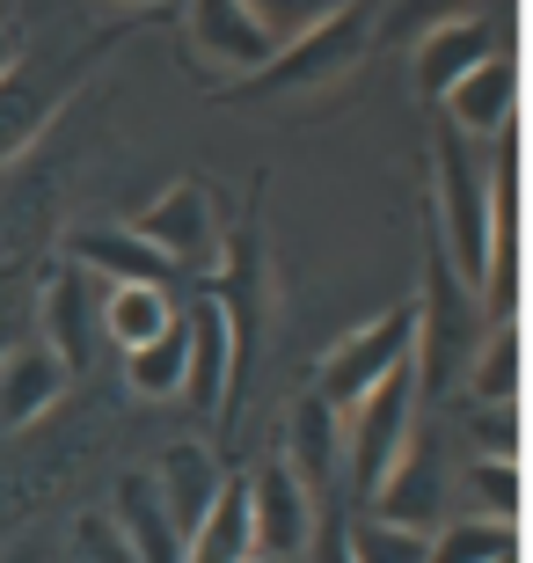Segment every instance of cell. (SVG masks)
<instances>
[{
    "instance_id": "obj_4",
    "label": "cell",
    "mask_w": 533,
    "mask_h": 563,
    "mask_svg": "<svg viewBox=\"0 0 533 563\" xmlns=\"http://www.w3.org/2000/svg\"><path fill=\"white\" fill-rule=\"evenodd\" d=\"M248 520H256L264 563H300L314 549V490L292 476V461H270L248 476Z\"/></svg>"
},
{
    "instance_id": "obj_7",
    "label": "cell",
    "mask_w": 533,
    "mask_h": 563,
    "mask_svg": "<svg viewBox=\"0 0 533 563\" xmlns=\"http://www.w3.org/2000/svg\"><path fill=\"white\" fill-rule=\"evenodd\" d=\"M482 59H497V30H490V22H475V15L438 22V30L417 44V88L446 103V88H460Z\"/></svg>"
},
{
    "instance_id": "obj_2",
    "label": "cell",
    "mask_w": 533,
    "mask_h": 563,
    "mask_svg": "<svg viewBox=\"0 0 533 563\" xmlns=\"http://www.w3.org/2000/svg\"><path fill=\"white\" fill-rule=\"evenodd\" d=\"M410 352H417V308L373 314L366 330H351L344 344L322 358V388H314V396H322L336 418H351L373 388H388V380L410 366Z\"/></svg>"
},
{
    "instance_id": "obj_13",
    "label": "cell",
    "mask_w": 533,
    "mask_h": 563,
    "mask_svg": "<svg viewBox=\"0 0 533 563\" xmlns=\"http://www.w3.org/2000/svg\"><path fill=\"white\" fill-rule=\"evenodd\" d=\"M154 483H162V498H168V520H176V534H198V520L212 512V498H220V468H212L206 446H176V454L154 468Z\"/></svg>"
},
{
    "instance_id": "obj_14",
    "label": "cell",
    "mask_w": 533,
    "mask_h": 563,
    "mask_svg": "<svg viewBox=\"0 0 533 563\" xmlns=\"http://www.w3.org/2000/svg\"><path fill=\"white\" fill-rule=\"evenodd\" d=\"M74 250H81V264H88V272H103L110 286H168V272H176V264H168L154 242H140L132 228H124V234L96 228V234H81Z\"/></svg>"
},
{
    "instance_id": "obj_21",
    "label": "cell",
    "mask_w": 533,
    "mask_h": 563,
    "mask_svg": "<svg viewBox=\"0 0 533 563\" xmlns=\"http://www.w3.org/2000/svg\"><path fill=\"white\" fill-rule=\"evenodd\" d=\"M66 563H132V549H124V534H118L110 512H88V520H74V549H66Z\"/></svg>"
},
{
    "instance_id": "obj_24",
    "label": "cell",
    "mask_w": 533,
    "mask_h": 563,
    "mask_svg": "<svg viewBox=\"0 0 533 563\" xmlns=\"http://www.w3.org/2000/svg\"><path fill=\"white\" fill-rule=\"evenodd\" d=\"M8 74H15V30L0 22V81H8Z\"/></svg>"
},
{
    "instance_id": "obj_22",
    "label": "cell",
    "mask_w": 533,
    "mask_h": 563,
    "mask_svg": "<svg viewBox=\"0 0 533 563\" xmlns=\"http://www.w3.org/2000/svg\"><path fill=\"white\" fill-rule=\"evenodd\" d=\"M512 388H519V330L504 322L497 344L482 352V380H475V396H482V402H512Z\"/></svg>"
},
{
    "instance_id": "obj_19",
    "label": "cell",
    "mask_w": 533,
    "mask_h": 563,
    "mask_svg": "<svg viewBox=\"0 0 533 563\" xmlns=\"http://www.w3.org/2000/svg\"><path fill=\"white\" fill-rule=\"evenodd\" d=\"M242 8H248V15H256V22L270 30V44H278V52H292L300 37L329 30V22L344 15L351 0H242Z\"/></svg>"
},
{
    "instance_id": "obj_8",
    "label": "cell",
    "mask_w": 533,
    "mask_h": 563,
    "mask_svg": "<svg viewBox=\"0 0 533 563\" xmlns=\"http://www.w3.org/2000/svg\"><path fill=\"white\" fill-rule=\"evenodd\" d=\"M512 103H519V81H512V59L497 52V59H482L460 88H446V125L460 132V140H497V132L512 125Z\"/></svg>"
},
{
    "instance_id": "obj_12",
    "label": "cell",
    "mask_w": 533,
    "mask_h": 563,
    "mask_svg": "<svg viewBox=\"0 0 533 563\" xmlns=\"http://www.w3.org/2000/svg\"><path fill=\"white\" fill-rule=\"evenodd\" d=\"M59 388H66V358H59V352L30 344V352L0 358V424L15 432V424L44 418V410L59 402Z\"/></svg>"
},
{
    "instance_id": "obj_17",
    "label": "cell",
    "mask_w": 533,
    "mask_h": 563,
    "mask_svg": "<svg viewBox=\"0 0 533 563\" xmlns=\"http://www.w3.org/2000/svg\"><path fill=\"white\" fill-rule=\"evenodd\" d=\"M344 534H351V563H431V534H417L410 520H388V512H373Z\"/></svg>"
},
{
    "instance_id": "obj_6",
    "label": "cell",
    "mask_w": 533,
    "mask_h": 563,
    "mask_svg": "<svg viewBox=\"0 0 533 563\" xmlns=\"http://www.w3.org/2000/svg\"><path fill=\"white\" fill-rule=\"evenodd\" d=\"M190 44H198L212 66H226V74H264V66L278 59L270 30L248 15L242 0H190Z\"/></svg>"
},
{
    "instance_id": "obj_9",
    "label": "cell",
    "mask_w": 533,
    "mask_h": 563,
    "mask_svg": "<svg viewBox=\"0 0 533 563\" xmlns=\"http://www.w3.org/2000/svg\"><path fill=\"white\" fill-rule=\"evenodd\" d=\"M132 234L154 242L168 264H190V256H206V242H212V198L198 184H176L168 198H154V206L132 220Z\"/></svg>"
},
{
    "instance_id": "obj_15",
    "label": "cell",
    "mask_w": 533,
    "mask_h": 563,
    "mask_svg": "<svg viewBox=\"0 0 533 563\" xmlns=\"http://www.w3.org/2000/svg\"><path fill=\"white\" fill-rule=\"evenodd\" d=\"M168 322H176V300H168V286H110V300H103V330L118 336L124 352L154 344Z\"/></svg>"
},
{
    "instance_id": "obj_11",
    "label": "cell",
    "mask_w": 533,
    "mask_h": 563,
    "mask_svg": "<svg viewBox=\"0 0 533 563\" xmlns=\"http://www.w3.org/2000/svg\"><path fill=\"white\" fill-rule=\"evenodd\" d=\"M184 563H256V520H248V476H226L198 534L184 542Z\"/></svg>"
},
{
    "instance_id": "obj_10",
    "label": "cell",
    "mask_w": 533,
    "mask_h": 563,
    "mask_svg": "<svg viewBox=\"0 0 533 563\" xmlns=\"http://www.w3.org/2000/svg\"><path fill=\"white\" fill-rule=\"evenodd\" d=\"M110 520H118L132 563H184V534H176V520H168V498H162V483H154V476L124 483L118 505H110Z\"/></svg>"
},
{
    "instance_id": "obj_18",
    "label": "cell",
    "mask_w": 533,
    "mask_h": 563,
    "mask_svg": "<svg viewBox=\"0 0 533 563\" xmlns=\"http://www.w3.org/2000/svg\"><path fill=\"white\" fill-rule=\"evenodd\" d=\"M336 410H329L322 396H308L300 402V418H292V476L308 483V490H322L329 483V461H336Z\"/></svg>"
},
{
    "instance_id": "obj_16",
    "label": "cell",
    "mask_w": 533,
    "mask_h": 563,
    "mask_svg": "<svg viewBox=\"0 0 533 563\" xmlns=\"http://www.w3.org/2000/svg\"><path fill=\"white\" fill-rule=\"evenodd\" d=\"M184 366H190V314H176L154 344L124 352V374L140 396H184Z\"/></svg>"
},
{
    "instance_id": "obj_20",
    "label": "cell",
    "mask_w": 533,
    "mask_h": 563,
    "mask_svg": "<svg viewBox=\"0 0 533 563\" xmlns=\"http://www.w3.org/2000/svg\"><path fill=\"white\" fill-rule=\"evenodd\" d=\"M431 563H512V520H453L431 534Z\"/></svg>"
},
{
    "instance_id": "obj_1",
    "label": "cell",
    "mask_w": 533,
    "mask_h": 563,
    "mask_svg": "<svg viewBox=\"0 0 533 563\" xmlns=\"http://www.w3.org/2000/svg\"><path fill=\"white\" fill-rule=\"evenodd\" d=\"M438 242L453 286L482 300L497 278V168H482L475 140H460L453 125L438 140Z\"/></svg>"
},
{
    "instance_id": "obj_23",
    "label": "cell",
    "mask_w": 533,
    "mask_h": 563,
    "mask_svg": "<svg viewBox=\"0 0 533 563\" xmlns=\"http://www.w3.org/2000/svg\"><path fill=\"white\" fill-rule=\"evenodd\" d=\"M308 556H314V563H351V534H344V527H329V534L308 549Z\"/></svg>"
},
{
    "instance_id": "obj_25",
    "label": "cell",
    "mask_w": 533,
    "mask_h": 563,
    "mask_svg": "<svg viewBox=\"0 0 533 563\" xmlns=\"http://www.w3.org/2000/svg\"><path fill=\"white\" fill-rule=\"evenodd\" d=\"M256 563H264V556H256Z\"/></svg>"
},
{
    "instance_id": "obj_5",
    "label": "cell",
    "mask_w": 533,
    "mask_h": 563,
    "mask_svg": "<svg viewBox=\"0 0 533 563\" xmlns=\"http://www.w3.org/2000/svg\"><path fill=\"white\" fill-rule=\"evenodd\" d=\"M234 366H242V336H234V314L220 300H198L190 308V366H184V402L198 418H212L234 388Z\"/></svg>"
},
{
    "instance_id": "obj_3",
    "label": "cell",
    "mask_w": 533,
    "mask_h": 563,
    "mask_svg": "<svg viewBox=\"0 0 533 563\" xmlns=\"http://www.w3.org/2000/svg\"><path fill=\"white\" fill-rule=\"evenodd\" d=\"M351 461H358V483L366 490H380L388 498V483L402 476V461H410V424H417V366H402V374L388 380V388H373L358 410H351Z\"/></svg>"
}]
</instances>
